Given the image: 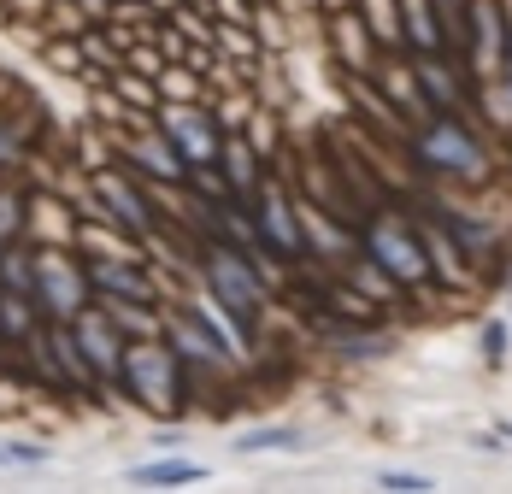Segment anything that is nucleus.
I'll list each match as a JSON object with an SVG mask.
<instances>
[{
  "mask_svg": "<svg viewBox=\"0 0 512 494\" xmlns=\"http://www.w3.org/2000/svg\"><path fill=\"white\" fill-rule=\"evenodd\" d=\"M42 289H53V312H65V318L77 312V271H71L59 253L42 259Z\"/></svg>",
  "mask_w": 512,
  "mask_h": 494,
  "instance_id": "1",
  "label": "nucleus"
},
{
  "mask_svg": "<svg viewBox=\"0 0 512 494\" xmlns=\"http://www.w3.org/2000/svg\"><path fill=\"white\" fill-rule=\"evenodd\" d=\"M212 277H218V289L230 295V306H242V312H248V306L259 300V289L248 283V271H242L230 253H212Z\"/></svg>",
  "mask_w": 512,
  "mask_h": 494,
  "instance_id": "2",
  "label": "nucleus"
},
{
  "mask_svg": "<svg viewBox=\"0 0 512 494\" xmlns=\"http://www.w3.org/2000/svg\"><path fill=\"white\" fill-rule=\"evenodd\" d=\"M424 153H436V165H454V171H477V148H471L465 136H454V130H436V136L424 142Z\"/></svg>",
  "mask_w": 512,
  "mask_h": 494,
  "instance_id": "3",
  "label": "nucleus"
},
{
  "mask_svg": "<svg viewBox=\"0 0 512 494\" xmlns=\"http://www.w3.org/2000/svg\"><path fill=\"white\" fill-rule=\"evenodd\" d=\"M83 353H89V365H95V371H106V377L118 371V347H112V336H106L95 318H83Z\"/></svg>",
  "mask_w": 512,
  "mask_h": 494,
  "instance_id": "4",
  "label": "nucleus"
},
{
  "mask_svg": "<svg viewBox=\"0 0 512 494\" xmlns=\"http://www.w3.org/2000/svg\"><path fill=\"white\" fill-rule=\"evenodd\" d=\"M171 130H177V142L195 153V159H206V153H212V136H206L201 118H171Z\"/></svg>",
  "mask_w": 512,
  "mask_h": 494,
  "instance_id": "5",
  "label": "nucleus"
},
{
  "mask_svg": "<svg viewBox=\"0 0 512 494\" xmlns=\"http://www.w3.org/2000/svg\"><path fill=\"white\" fill-rule=\"evenodd\" d=\"M142 483H183V477H201V465H148V471H136Z\"/></svg>",
  "mask_w": 512,
  "mask_h": 494,
  "instance_id": "6",
  "label": "nucleus"
},
{
  "mask_svg": "<svg viewBox=\"0 0 512 494\" xmlns=\"http://www.w3.org/2000/svg\"><path fill=\"white\" fill-rule=\"evenodd\" d=\"M95 277H101L106 289H124V295H142V300H148V283H142V277H130V271H112V265H101Z\"/></svg>",
  "mask_w": 512,
  "mask_h": 494,
  "instance_id": "7",
  "label": "nucleus"
},
{
  "mask_svg": "<svg viewBox=\"0 0 512 494\" xmlns=\"http://www.w3.org/2000/svg\"><path fill=\"white\" fill-rule=\"evenodd\" d=\"M265 447H295V430H259L242 442V453H265Z\"/></svg>",
  "mask_w": 512,
  "mask_h": 494,
  "instance_id": "8",
  "label": "nucleus"
},
{
  "mask_svg": "<svg viewBox=\"0 0 512 494\" xmlns=\"http://www.w3.org/2000/svg\"><path fill=\"white\" fill-rule=\"evenodd\" d=\"M383 489H401V494H418V489H430V477H401V471H389V477H383Z\"/></svg>",
  "mask_w": 512,
  "mask_h": 494,
  "instance_id": "9",
  "label": "nucleus"
},
{
  "mask_svg": "<svg viewBox=\"0 0 512 494\" xmlns=\"http://www.w3.org/2000/svg\"><path fill=\"white\" fill-rule=\"evenodd\" d=\"M271 236H283V242H295V230H289V218H283V206H271Z\"/></svg>",
  "mask_w": 512,
  "mask_h": 494,
  "instance_id": "10",
  "label": "nucleus"
},
{
  "mask_svg": "<svg viewBox=\"0 0 512 494\" xmlns=\"http://www.w3.org/2000/svg\"><path fill=\"white\" fill-rule=\"evenodd\" d=\"M483 342H489V359H501V353H507V330H501V324H495V330H489V336H483Z\"/></svg>",
  "mask_w": 512,
  "mask_h": 494,
  "instance_id": "11",
  "label": "nucleus"
},
{
  "mask_svg": "<svg viewBox=\"0 0 512 494\" xmlns=\"http://www.w3.org/2000/svg\"><path fill=\"white\" fill-rule=\"evenodd\" d=\"M230 177H236V183H248V153H242V148L230 153Z\"/></svg>",
  "mask_w": 512,
  "mask_h": 494,
  "instance_id": "12",
  "label": "nucleus"
},
{
  "mask_svg": "<svg viewBox=\"0 0 512 494\" xmlns=\"http://www.w3.org/2000/svg\"><path fill=\"white\" fill-rule=\"evenodd\" d=\"M83 6H95V12H101V6H106V0H83Z\"/></svg>",
  "mask_w": 512,
  "mask_h": 494,
  "instance_id": "13",
  "label": "nucleus"
}]
</instances>
